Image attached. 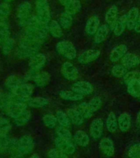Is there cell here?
<instances>
[{
  "label": "cell",
  "mask_w": 140,
  "mask_h": 158,
  "mask_svg": "<svg viewBox=\"0 0 140 158\" xmlns=\"http://www.w3.org/2000/svg\"><path fill=\"white\" fill-rule=\"evenodd\" d=\"M49 33L48 24L40 22L36 16H32L25 27L23 34L40 43H44Z\"/></svg>",
  "instance_id": "cell-1"
},
{
  "label": "cell",
  "mask_w": 140,
  "mask_h": 158,
  "mask_svg": "<svg viewBox=\"0 0 140 158\" xmlns=\"http://www.w3.org/2000/svg\"><path fill=\"white\" fill-rule=\"evenodd\" d=\"M42 43L33 40L23 34L20 40L19 45L16 50V55L19 59L30 58L39 53Z\"/></svg>",
  "instance_id": "cell-2"
},
{
  "label": "cell",
  "mask_w": 140,
  "mask_h": 158,
  "mask_svg": "<svg viewBox=\"0 0 140 158\" xmlns=\"http://www.w3.org/2000/svg\"><path fill=\"white\" fill-rule=\"evenodd\" d=\"M13 100L21 102H28L34 91V86L29 83H23L11 90Z\"/></svg>",
  "instance_id": "cell-3"
},
{
  "label": "cell",
  "mask_w": 140,
  "mask_h": 158,
  "mask_svg": "<svg viewBox=\"0 0 140 158\" xmlns=\"http://www.w3.org/2000/svg\"><path fill=\"white\" fill-rule=\"evenodd\" d=\"M36 17L45 24H49L51 21V14L49 4L47 0H35Z\"/></svg>",
  "instance_id": "cell-4"
},
{
  "label": "cell",
  "mask_w": 140,
  "mask_h": 158,
  "mask_svg": "<svg viewBox=\"0 0 140 158\" xmlns=\"http://www.w3.org/2000/svg\"><path fill=\"white\" fill-rule=\"evenodd\" d=\"M56 50L67 59H75L76 58V49L73 44L68 40H61L56 44Z\"/></svg>",
  "instance_id": "cell-5"
},
{
  "label": "cell",
  "mask_w": 140,
  "mask_h": 158,
  "mask_svg": "<svg viewBox=\"0 0 140 158\" xmlns=\"http://www.w3.org/2000/svg\"><path fill=\"white\" fill-rule=\"evenodd\" d=\"M17 20L21 27H25L29 20L31 18V5L29 2L21 3L17 7Z\"/></svg>",
  "instance_id": "cell-6"
},
{
  "label": "cell",
  "mask_w": 140,
  "mask_h": 158,
  "mask_svg": "<svg viewBox=\"0 0 140 158\" xmlns=\"http://www.w3.org/2000/svg\"><path fill=\"white\" fill-rule=\"evenodd\" d=\"M34 147V139L31 136L24 135L18 140V147H17V152L20 155L24 156L31 152Z\"/></svg>",
  "instance_id": "cell-7"
},
{
  "label": "cell",
  "mask_w": 140,
  "mask_h": 158,
  "mask_svg": "<svg viewBox=\"0 0 140 158\" xmlns=\"http://www.w3.org/2000/svg\"><path fill=\"white\" fill-rule=\"evenodd\" d=\"M27 110L26 104L25 102H21V101H16L13 100L11 103L7 106V107L4 110V111L7 113V115H9L11 118H15L17 116H19L21 114H22L24 111Z\"/></svg>",
  "instance_id": "cell-8"
},
{
  "label": "cell",
  "mask_w": 140,
  "mask_h": 158,
  "mask_svg": "<svg viewBox=\"0 0 140 158\" xmlns=\"http://www.w3.org/2000/svg\"><path fill=\"white\" fill-rule=\"evenodd\" d=\"M61 72L64 77L69 81H75L76 79H78L80 76V73L77 68H76L70 62H65L62 64Z\"/></svg>",
  "instance_id": "cell-9"
},
{
  "label": "cell",
  "mask_w": 140,
  "mask_h": 158,
  "mask_svg": "<svg viewBox=\"0 0 140 158\" xmlns=\"http://www.w3.org/2000/svg\"><path fill=\"white\" fill-rule=\"evenodd\" d=\"M29 78L32 79L37 86L44 87L49 82L50 76L47 72H33L29 71Z\"/></svg>",
  "instance_id": "cell-10"
},
{
  "label": "cell",
  "mask_w": 140,
  "mask_h": 158,
  "mask_svg": "<svg viewBox=\"0 0 140 158\" xmlns=\"http://www.w3.org/2000/svg\"><path fill=\"white\" fill-rule=\"evenodd\" d=\"M54 142H55L56 148H58L59 150L66 153V155H72L76 152V148L75 144L72 143V141L66 140V139H63V138L57 137Z\"/></svg>",
  "instance_id": "cell-11"
},
{
  "label": "cell",
  "mask_w": 140,
  "mask_h": 158,
  "mask_svg": "<svg viewBox=\"0 0 140 158\" xmlns=\"http://www.w3.org/2000/svg\"><path fill=\"white\" fill-rule=\"evenodd\" d=\"M28 79H30L28 74L25 76H22L21 74H12L6 79L5 85L7 86V88L12 90L21 84L25 83Z\"/></svg>",
  "instance_id": "cell-12"
},
{
  "label": "cell",
  "mask_w": 140,
  "mask_h": 158,
  "mask_svg": "<svg viewBox=\"0 0 140 158\" xmlns=\"http://www.w3.org/2000/svg\"><path fill=\"white\" fill-rule=\"evenodd\" d=\"M71 91H75L76 93L80 94L82 96L84 95H90L93 93V86L90 82L86 81H76L71 86Z\"/></svg>",
  "instance_id": "cell-13"
},
{
  "label": "cell",
  "mask_w": 140,
  "mask_h": 158,
  "mask_svg": "<svg viewBox=\"0 0 140 158\" xmlns=\"http://www.w3.org/2000/svg\"><path fill=\"white\" fill-rule=\"evenodd\" d=\"M46 63V57L44 54L38 53L29 58V66L30 68V71L38 72L44 66Z\"/></svg>",
  "instance_id": "cell-14"
},
{
  "label": "cell",
  "mask_w": 140,
  "mask_h": 158,
  "mask_svg": "<svg viewBox=\"0 0 140 158\" xmlns=\"http://www.w3.org/2000/svg\"><path fill=\"white\" fill-rule=\"evenodd\" d=\"M99 149L106 157H111L115 153V147L112 140L109 138H103L99 143Z\"/></svg>",
  "instance_id": "cell-15"
},
{
  "label": "cell",
  "mask_w": 140,
  "mask_h": 158,
  "mask_svg": "<svg viewBox=\"0 0 140 158\" xmlns=\"http://www.w3.org/2000/svg\"><path fill=\"white\" fill-rule=\"evenodd\" d=\"M101 52L97 49H88L81 53L78 57V62L80 64H88L94 61L100 56Z\"/></svg>",
  "instance_id": "cell-16"
},
{
  "label": "cell",
  "mask_w": 140,
  "mask_h": 158,
  "mask_svg": "<svg viewBox=\"0 0 140 158\" xmlns=\"http://www.w3.org/2000/svg\"><path fill=\"white\" fill-rule=\"evenodd\" d=\"M91 137L98 140L102 137L103 133V121L101 118H94L90 124V128H89Z\"/></svg>",
  "instance_id": "cell-17"
},
{
  "label": "cell",
  "mask_w": 140,
  "mask_h": 158,
  "mask_svg": "<svg viewBox=\"0 0 140 158\" xmlns=\"http://www.w3.org/2000/svg\"><path fill=\"white\" fill-rule=\"evenodd\" d=\"M121 64L125 69H133L140 64V57L132 53H126L121 59Z\"/></svg>",
  "instance_id": "cell-18"
},
{
  "label": "cell",
  "mask_w": 140,
  "mask_h": 158,
  "mask_svg": "<svg viewBox=\"0 0 140 158\" xmlns=\"http://www.w3.org/2000/svg\"><path fill=\"white\" fill-rule=\"evenodd\" d=\"M128 52V48L125 44H119L116 47L111 50L109 56L111 62L112 63H116L120 59H121L123 57L125 56V54Z\"/></svg>",
  "instance_id": "cell-19"
},
{
  "label": "cell",
  "mask_w": 140,
  "mask_h": 158,
  "mask_svg": "<svg viewBox=\"0 0 140 158\" xmlns=\"http://www.w3.org/2000/svg\"><path fill=\"white\" fill-rule=\"evenodd\" d=\"M105 20L108 26L111 27V29L113 31L118 20V8L116 6L113 5L107 10L106 13Z\"/></svg>",
  "instance_id": "cell-20"
},
{
  "label": "cell",
  "mask_w": 140,
  "mask_h": 158,
  "mask_svg": "<svg viewBox=\"0 0 140 158\" xmlns=\"http://www.w3.org/2000/svg\"><path fill=\"white\" fill-rule=\"evenodd\" d=\"M139 14V10L137 7H132L126 15V28L130 31L134 30L135 25L137 22Z\"/></svg>",
  "instance_id": "cell-21"
},
{
  "label": "cell",
  "mask_w": 140,
  "mask_h": 158,
  "mask_svg": "<svg viewBox=\"0 0 140 158\" xmlns=\"http://www.w3.org/2000/svg\"><path fill=\"white\" fill-rule=\"evenodd\" d=\"M100 24L99 18L97 16H92L88 19L86 22L85 32L88 35H94L98 31V27Z\"/></svg>",
  "instance_id": "cell-22"
},
{
  "label": "cell",
  "mask_w": 140,
  "mask_h": 158,
  "mask_svg": "<svg viewBox=\"0 0 140 158\" xmlns=\"http://www.w3.org/2000/svg\"><path fill=\"white\" fill-rule=\"evenodd\" d=\"M118 127L121 132H127L131 126V117L130 114L124 112L118 117Z\"/></svg>",
  "instance_id": "cell-23"
},
{
  "label": "cell",
  "mask_w": 140,
  "mask_h": 158,
  "mask_svg": "<svg viewBox=\"0 0 140 158\" xmlns=\"http://www.w3.org/2000/svg\"><path fill=\"white\" fill-rule=\"evenodd\" d=\"M67 115L71 123L76 126H80L84 123V118L77 109H69L67 110Z\"/></svg>",
  "instance_id": "cell-24"
},
{
  "label": "cell",
  "mask_w": 140,
  "mask_h": 158,
  "mask_svg": "<svg viewBox=\"0 0 140 158\" xmlns=\"http://www.w3.org/2000/svg\"><path fill=\"white\" fill-rule=\"evenodd\" d=\"M73 139L77 145L82 148H85L89 143V137L85 132L82 130L77 131L74 135Z\"/></svg>",
  "instance_id": "cell-25"
},
{
  "label": "cell",
  "mask_w": 140,
  "mask_h": 158,
  "mask_svg": "<svg viewBox=\"0 0 140 158\" xmlns=\"http://www.w3.org/2000/svg\"><path fill=\"white\" fill-rule=\"evenodd\" d=\"M109 34V28L107 25H103L98 27V31L94 35V42L95 44H101L105 41Z\"/></svg>",
  "instance_id": "cell-26"
},
{
  "label": "cell",
  "mask_w": 140,
  "mask_h": 158,
  "mask_svg": "<svg viewBox=\"0 0 140 158\" xmlns=\"http://www.w3.org/2000/svg\"><path fill=\"white\" fill-rule=\"evenodd\" d=\"M106 127L108 132L115 133L118 128V120L114 112H110L106 120Z\"/></svg>",
  "instance_id": "cell-27"
},
{
  "label": "cell",
  "mask_w": 140,
  "mask_h": 158,
  "mask_svg": "<svg viewBox=\"0 0 140 158\" xmlns=\"http://www.w3.org/2000/svg\"><path fill=\"white\" fill-rule=\"evenodd\" d=\"M49 32L55 38H60L62 35V29L58 22L55 20H52L48 24Z\"/></svg>",
  "instance_id": "cell-28"
},
{
  "label": "cell",
  "mask_w": 140,
  "mask_h": 158,
  "mask_svg": "<svg viewBox=\"0 0 140 158\" xmlns=\"http://www.w3.org/2000/svg\"><path fill=\"white\" fill-rule=\"evenodd\" d=\"M59 96L61 98L66 101H78L82 100L84 96L75 92L73 91H61L59 93Z\"/></svg>",
  "instance_id": "cell-29"
},
{
  "label": "cell",
  "mask_w": 140,
  "mask_h": 158,
  "mask_svg": "<svg viewBox=\"0 0 140 158\" xmlns=\"http://www.w3.org/2000/svg\"><path fill=\"white\" fill-rule=\"evenodd\" d=\"M127 91L130 95L134 97L139 98L140 97V80L130 81L127 84Z\"/></svg>",
  "instance_id": "cell-30"
},
{
  "label": "cell",
  "mask_w": 140,
  "mask_h": 158,
  "mask_svg": "<svg viewBox=\"0 0 140 158\" xmlns=\"http://www.w3.org/2000/svg\"><path fill=\"white\" fill-rule=\"evenodd\" d=\"M125 29H126V15H123L118 18L113 31L116 36H119L123 34Z\"/></svg>",
  "instance_id": "cell-31"
},
{
  "label": "cell",
  "mask_w": 140,
  "mask_h": 158,
  "mask_svg": "<svg viewBox=\"0 0 140 158\" xmlns=\"http://www.w3.org/2000/svg\"><path fill=\"white\" fill-rule=\"evenodd\" d=\"M73 16H71L70 13L67 12H63L60 16L59 18V24L61 27V28L64 29H69L72 25V22H73Z\"/></svg>",
  "instance_id": "cell-32"
},
{
  "label": "cell",
  "mask_w": 140,
  "mask_h": 158,
  "mask_svg": "<svg viewBox=\"0 0 140 158\" xmlns=\"http://www.w3.org/2000/svg\"><path fill=\"white\" fill-rule=\"evenodd\" d=\"M49 102L48 98L39 96V97H35V98H30L27 103L30 107H33V108H42V107L46 106Z\"/></svg>",
  "instance_id": "cell-33"
},
{
  "label": "cell",
  "mask_w": 140,
  "mask_h": 158,
  "mask_svg": "<svg viewBox=\"0 0 140 158\" xmlns=\"http://www.w3.org/2000/svg\"><path fill=\"white\" fill-rule=\"evenodd\" d=\"M30 118H31V113H30V111L26 110L23 113L21 114L19 116H17V118H14L15 123L17 126H24L29 122Z\"/></svg>",
  "instance_id": "cell-34"
},
{
  "label": "cell",
  "mask_w": 140,
  "mask_h": 158,
  "mask_svg": "<svg viewBox=\"0 0 140 158\" xmlns=\"http://www.w3.org/2000/svg\"><path fill=\"white\" fill-rule=\"evenodd\" d=\"M77 110L80 111V113L83 115L84 118H90L94 114L93 111L91 110L88 102H82V103L80 104L77 107Z\"/></svg>",
  "instance_id": "cell-35"
},
{
  "label": "cell",
  "mask_w": 140,
  "mask_h": 158,
  "mask_svg": "<svg viewBox=\"0 0 140 158\" xmlns=\"http://www.w3.org/2000/svg\"><path fill=\"white\" fill-rule=\"evenodd\" d=\"M56 119H57V122H58L60 125L66 127V128H70L71 120H70L67 114L64 113L63 111L58 110L56 114Z\"/></svg>",
  "instance_id": "cell-36"
},
{
  "label": "cell",
  "mask_w": 140,
  "mask_h": 158,
  "mask_svg": "<svg viewBox=\"0 0 140 158\" xmlns=\"http://www.w3.org/2000/svg\"><path fill=\"white\" fill-rule=\"evenodd\" d=\"M10 35L9 27L4 22H0V44H2Z\"/></svg>",
  "instance_id": "cell-37"
},
{
  "label": "cell",
  "mask_w": 140,
  "mask_h": 158,
  "mask_svg": "<svg viewBox=\"0 0 140 158\" xmlns=\"http://www.w3.org/2000/svg\"><path fill=\"white\" fill-rule=\"evenodd\" d=\"M11 123L9 120L3 115H0V135L7 136L11 129Z\"/></svg>",
  "instance_id": "cell-38"
},
{
  "label": "cell",
  "mask_w": 140,
  "mask_h": 158,
  "mask_svg": "<svg viewBox=\"0 0 140 158\" xmlns=\"http://www.w3.org/2000/svg\"><path fill=\"white\" fill-rule=\"evenodd\" d=\"M81 7L82 6H81L80 2L79 0H74L71 4L65 7V11L70 13L71 16H75L80 11Z\"/></svg>",
  "instance_id": "cell-39"
},
{
  "label": "cell",
  "mask_w": 140,
  "mask_h": 158,
  "mask_svg": "<svg viewBox=\"0 0 140 158\" xmlns=\"http://www.w3.org/2000/svg\"><path fill=\"white\" fill-rule=\"evenodd\" d=\"M56 132L59 138L70 141H72V139H73L72 134H71V133L68 129V128H66V127H63V126L60 125L59 127L56 128Z\"/></svg>",
  "instance_id": "cell-40"
},
{
  "label": "cell",
  "mask_w": 140,
  "mask_h": 158,
  "mask_svg": "<svg viewBox=\"0 0 140 158\" xmlns=\"http://www.w3.org/2000/svg\"><path fill=\"white\" fill-rule=\"evenodd\" d=\"M15 46V40L12 38H8L6 41L2 44V51L4 55H8L12 53Z\"/></svg>",
  "instance_id": "cell-41"
},
{
  "label": "cell",
  "mask_w": 140,
  "mask_h": 158,
  "mask_svg": "<svg viewBox=\"0 0 140 158\" xmlns=\"http://www.w3.org/2000/svg\"><path fill=\"white\" fill-rule=\"evenodd\" d=\"M43 122H44V125L49 128H54L56 126L57 119H56V116L52 115V114H45L43 117Z\"/></svg>",
  "instance_id": "cell-42"
},
{
  "label": "cell",
  "mask_w": 140,
  "mask_h": 158,
  "mask_svg": "<svg viewBox=\"0 0 140 158\" xmlns=\"http://www.w3.org/2000/svg\"><path fill=\"white\" fill-rule=\"evenodd\" d=\"M88 104L89 107H90L91 110L93 111V113H95L96 111H98L101 108L102 104H103V101H102V98L100 96H97L91 99L90 101L88 102Z\"/></svg>",
  "instance_id": "cell-43"
},
{
  "label": "cell",
  "mask_w": 140,
  "mask_h": 158,
  "mask_svg": "<svg viewBox=\"0 0 140 158\" xmlns=\"http://www.w3.org/2000/svg\"><path fill=\"white\" fill-rule=\"evenodd\" d=\"M125 83L127 85L130 81H135V80H140V71L135 70V71L128 72L125 76L123 77Z\"/></svg>",
  "instance_id": "cell-44"
},
{
  "label": "cell",
  "mask_w": 140,
  "mask_h": 158,
  "mask_svg": "<svg viewBox=\"0 0 140 158\" xmlns=\"http://www.w3.org/2000/svg\"><path fill=\"white\" fill-rule=\"evenodd\" d=\"M127 69H125V67L123 66L122 64H117V65H115L111 69V73L114 77H122L127 73Z\"/></svg>",
  "instance_id": "cell-45"
},
{
  "label": "cell",
  "mask_w": 140,
  "mask_h": 158,
  "mask_svg": "<svg viewBox=\"0 0 140 158\" xmlns=\"http://www.w3.org/2000/svg\"><path fill=\"white\" fill-rule=\"evenodd\" d=\"M10 14V6L7 2L0 3V22H3Z\"/></svg>",
  "instance_id": "cell-46"
},
{
  "label": "cell",
  "mask_w": 140,
  "mask_h": 158,
  "mask_svg": "<svg viewBox=\"0 0 140 158\" xmlns=\"http://www.w3.org/2000/svg\"><path fill=\"white\" fill-rule=\"evenodd\" d=\"M129 158H140V143L134 144L128 151Z\"/></svg>",
  "instance_id": "cell-47"
},
{
  "label": "cell",
  "mask_w": 140,
  "mask_h": 158,
  "mask_svg": "<svg viewBox=\"0 0 140 158\" xmlns=\"http://www.w3.org/2000/svg\"><path fill=\"white\" fill-rule=\"evenodd\" d=\"M49 158H68V156L66 153L59 150L58 148H53L49 151Z\"/></svg>",
  "instance_id": "cell-48"
},
{
  "label": "cell",
  "mask_w": 140,
  "mask_h": 158,
  "mask_svg": "<svg viewBox=\"0 0 140 158\" xmlns=\"http://www.w3.org/2000/svg\"><path fill=\"white\" fill-rule=\"evenodd\" d=\"M8 140H9V138H7V136L0 135V152H7Z\"/></svg>",
  "instance_id": "cell-49"
},
{
  "label": "cell",
  "mask_w": 140,
  "mask_h": 158,
  "mask_svg": "<svg viewBox=\"0 0 140 158\" xmlns=\"http://www.w3.org/2000/svg\"><path fill=\"white\" fill-rule=\"evenodd\" d=\"M134 31L135 32H137V33H140V12H139V14H138V17L136 25H135Z\"/></svg>",
  "instance_id": "cell-50"
},
{
  "label": "cell",
  "mask_w": 140,
  "mask_h": 158,
  "mask_svg": "<svg viewBox=\"0 0 140 158\" xmlns=\"http://www.w3.org/2000/svg\"><path fill=\"white\" fill-rule=\"evenodd\" d=\"M58 1L61 5H63L64 7H66V6H68L69 4H71L74 0H58Z\"/></svg>",
  "instance_id": "cell-51"
},
{
  "label": "cell",
  "mask_w": 140,
  "mask_h": 158,
  "mask_svg": "<svg viewBox=\"0 0 140 158\" xmlns=\"http://www.w3.org/2000/svg\"><path fill=\"white\" fill-rule=\"evenodd\" d=\"M136 123H137L138 125L140 127V110L138 111V113L137 118H136Z\"/></svg>",
  "instance_id": "cell-52"
},
{
  "label": "cell",
  "mask_w": 140,
  "mask_h": 158,
  "mask_svg": "<svg viewBox=\"0 0 140 158\" xmlns=\"http://www.w3.org/2000/svg\"><path fill=\"white\" fill-rule=\"evenodd\" d=\"M11 158H22V156L20 155L18 152H17V154H16V153H14V154H12V156H11Z\"/></svg>",
  "instance_id": "cell-53"
},
{
  "label": "cell",
  "mask_w": 140,
  "mask_h": 158,
  "mask_svg": "<svg viewBox=\"0 0 140 158\" xmlns=\"http://www.w3.org/2000/svg\"><path fill=\"white\" fill-rule=\"evenodd\" d=\"M30 158H40L39 157V156L38 155V154H36V153H34V154H33V155L30 156Z\"/></svg>",
  "instance_id": "cell-54"
},
{
  "label": "cell",
  "mask_w": 140,
  "mask_h": 158,
  "mask_svg": "<svg viewBox=\"0 0 140 158\" xmlns=\"http://www.w3.org/2000/svg\"><path fill=\"white\" fill-rule=\"evenodd\" d=\"M3 1H4L5 2H7V3H8V2H9L12 1V0H3Z\"/></svg>",
  "instance_id": "cell-55"
},
{
  "label": "cell",
  "mask_w": 140,
  "mask_h": 158,
  "mask_svg": "<svg viewBox=\"0 0 140 158\" xmlns=\"http://www.w3.org/2000/svg\"><path fill=\"white\" fill-rule=\"evenodd\" d=\"M139 98H140V97H139Z\"/></svg>",
  "instance_id": "cell-56"
}]
</instances>
